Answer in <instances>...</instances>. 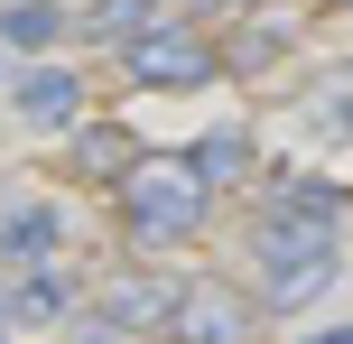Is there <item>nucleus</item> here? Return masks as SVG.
Returning a JSON list of instances; mask_svg holds the SVG:
<instances>
[{
	"label": "nucleus",
	"mask_w": 353,
	"mask_h": 344,
	"mask_svg": "<svg viewBox=\"0 0 353 344\" xmlns=\"http://www.w3.org/2000/svg\"><path fill=\"white\" fill-rule=\"evenodd\" d=\"M121 214L130 233L159 252V242H186L195 223H205V177H195V159H140L121 177Z\"/></svg>",
	"instance_id": "1"
},
{
	"label": "nucleus",
	"mask_w": 353,
	"mask_h": 344,
	"mask_svg": "<svg viewBox=\"0 0 353 344\" xmlns=\"http://www.w3.org/2000/svg\"><path fill=\"white\" fill-rule=\"evenodd\" d=\"M214 74H223V56H214V37H195V28H149V37H130V84L186 93V84H214Z\"/></svg>",
	"instance_id": "2"
},
{
	"label": "nucleus",
	"mask_w": 353,
	"mask_h": 344,
	"mask_svg": "<svg viewBox=\"0 0 353 344\" xmlns=\"http://www.w3.org/2000/svg\"><path fill=\"white\" fill-rule=\"evenodd\" d=\"M176 344H251V307L232 289H214V279H186L176 289Z\"/></svg>",
	"instance_id": "3"
},
{
	"label": "nucleus",
	"mask_w": 353,
	"mask_h": 344,
	"mask_svg": "<svg viewBox=\"0 0 353 344\" xmlns=\"http://www.w3.org/2000/svg\"><path fill=\"white\" fill-rule=\"evenodd\" d=\"M93 316H103L112 335H168L176 326V289L168 279H112V289L93 298Z\"/></svg>",
	"instance_id": "4"
},
{
	"label": "nucleus",
	"mask_w": 353,
	"mask_h": 344,
	"mask_svg": "<svg viewBox=\"0 0 353 344\" xmlns=\"http://www.w3.org/2000/svg\"><path fill=\"white\" fill-rule=\"evenodd\" d=\"M130 168H140V140H130L121 121H84L74 130V177L84 186H121Z\"/></svg>",
	"instance_id": "5"
},
{
	"label": "nucleus",
	"mask_w": 353,
	"mask_h": 344,
	"mask_svg": "<svg viewBox=\"0 0 353 344\" xmlns=\"http://www.w3.org/2000/svg\"><path fill=\"white\" fill-rule=\"evenodd\" d=\"M74 103H84V84H74L65 65H28L19 74V121L56 130V121H74Z\"/></svg>",
	"instance_id": "6"
},
{
	"label": "nucleus",
	"mask_w": 353,
	"mask_h": 344,
	"mask_svg": "<svg viewBox=\"0 0 353 344\" xmlns=\"http://www.w3.org/2000/svg\"><path fill=\"white\" fill-rule=\"evenodd\" d=\"M195 177H205V186H232V177H251V130H242V121L205 130V140H195Z\"/></svg>",
	"instance_id": "7"
},
{
	"label": "nucleus",
	"mask_w": 353,
	"mask_h": 344,
	"mask_svg": "<svg viewBox=\"0 0 353 344\" xmlns=\"http://www.w3.org/2000/svg\"><path fill=\"white\" fill-rule=\"evenodd\" d=\"M56 252V214L47 205H19L10 223H0V261H47Z\"/></svg>",
	"instance_id": "8"
},
{
	"label": "nucleus",
	"mask_w": 353,
	"mask_h": 344,
	"mask_svg": "<svg viewBox=\"0 0 353 344\" xmlns=\"http://www.w3.org/2000/svg\"><path fill=\"white\" fill-rule=\"evenodd\" d=\"M56 316H65V279H56V270H28L10 289V326H56Z\"/></svg>",
	"instance_id": "9"
},
{
	"label": "nucleus",
	"mask_w": 353,
	"mask_h": 344,
	"mask_svg": "<svg viewBox=\"0 0 353 344\" xmlns=\"http://www.w3.org/2000/svg\"><path fill=\"white\" fill-rule=\"evenodd\" d=\"M0 37H10V47H56V37H65V10H47V0H10V10H0Z\"/></svg>",
	"instance_id": "10"
},
{
	"label": "nucleus",
	"mask_w": 353,
	"mask_h": 344,
	"mask_svg": "<svg viewBox=\"0 0 353 344\" xmlns=\"http://www.w3.org/2000/svg\"><path fill=\"white\" fill-rule=\"evenodd\" d=\"M159 28V0H93L84 10V37H149Z\"/></svg>",
	"instance_id": "11"
},
{
	"label": "nucleus",
	"mask_w": 353,
	"mask_h": 344,
	"mask_svg": "<svg viewBox=\"0 0 353 344\" xmlns=\"http://www.w3.org/2000/svg\"><path fill=\"white\" fill-rule=\"evenodd\" d=\"M307 344H353V326H325V335H307Z\"/></svg>",
	"instance_id": "12"
},
{
	"label": "nucleus",
	"mask_w": 353,
	"mask_h": 344,
	"mask_svg": "<svg viewBox=\"0 0 353 344\" xmlns=\"http://www.w3.org/2000/svg\"><path fill=\"white\" fill-rule=\"evenodd\" d=\"M0 335H10V289H0Z\"/></svg>",
	"instance_id": "13"
},
{
	"label": "nucleus",
	"mask_w": 353,
	"mask_h": 344,
	"mask_svg": "<svg viewBox=\"0 0 353 344\" xmlns=\"http://www.w3.org/2000/svg\"><path fill=\"white\" fill-rule=\"evenodd\" d=\"M335 10H353V0H335Z\"/></svg>",
	"instance_id": "14"
}]
</instances>
